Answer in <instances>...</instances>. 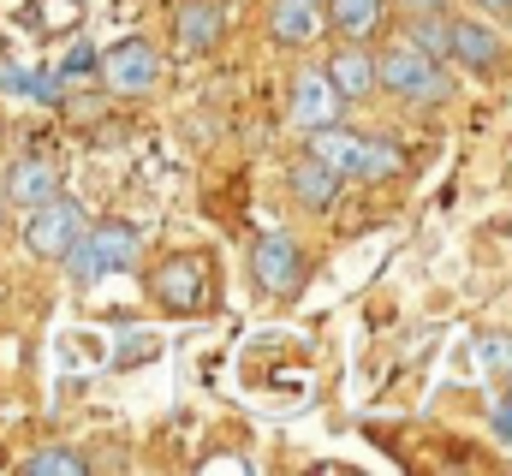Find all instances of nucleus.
Here are the masks:
<instances>
[{"mask_svg":"<svg viewBox=\"0 0 512 476\" xmlns=\"http://www.w3.org/2000/svg\"><path fill=\"white\" fill-rule=\"evenodd\" d=\"M143 286H149V298H155L167 316H203V310L215 304V268H209L203 256H191V250L161 256Z\"/></svg>","mask_w":512,"mask_h":476,"instance_id":"nucleus-2","label":"nucleus"},{"mask_svg":"<svg viewBox=\"0 0 512 476\" xmlns=\"http://www.w3.org/2000/svg\"><path fill=\"white\" fill-rule=\"evenodd\" d=\"M447 54L465 66V72H477V78H495L501 72V36L489 30V24H477V18H447Z\"/></svg>","mask_w":512,"mask_h":476,"instance_id":"nucleus-8","label":"nucleus"},{"mask_svg":"<svg viewBox=\"0 0 512 476\" xmlns=\"http://www.w3.org/2000/svg\"><path fill=\"white\" fill-rule=\"evenodd\" d=\"M471 6H483V12H495V18H512V0H471Z\"/></svg>","mask_w":512,"mask_h":476,"instance_id":"nucleus-25","label":"nucleus"},{"mask_svg":"<svg viewBox=\"0 0 512 476\" xmlns=\"http://www.w3.org/2000/svg\"><path fill=\"white\" fill-rule=\"evenodd\" d=\"M328 30V0H274L268 6V36L280 48H304Z\"/></svg>","mask_w":512,"mask_h":476,"instance_id":"nucleus-11","label":"nucleus"},{"mask_svg":"<svg viewBox=\"0 0 512 476\" xmlns=\"http://www.w3.org/2000/svg\"><path fill=\"white\" fill-rule=\"evenodd\" d=\"M78 18H84L78 0H30V12H24V24H30L36 36H60V30H72Z\"/></svg>","mask_w":512,"mask_h":476,"instance_id":"nucleus-16","label":"nucleus"},{"mask_svg":"<svg viewBox=\"0 0 512 476\" xmlns=\"http://www.w3.org/2000/svg\"><path fill=\"white\" fill-rule=\"evenodd\" d=\"M387 18V0H328V30L340 36V42H364V36H376Z\"/></svg>","mask_w":512,"mask_h":476,"instance_id":"nucleus-14","label":"nucleus"},{"mask_svg":"<svg viewBox=\"0 0 512 476\" xmlns=\"http://www.w3.org/2000/svg\"><path fill=\"white\" fill-rule=\"evenodd\" d=\"M251 274L256 286L268 292V298H298L304 292V280H310V262H304V244H292L286 233H268L251 244Z\"/></svg>","mask_w":512,"mask_h":476,"instance_id":"nucleus-4","label":"nucleus"},{"mask_svg":"<svg viewBox=\"0 0 512 476\" xmlns=\"http://www.w3.org/2000/svg\"><path fill=\"white\" fill-rule=\"evenodd\" d=\"M90 221H84V209L60 191V197H48V203H36L30 209V221H24V244H30V256H42V262H60L78 233H84Z\"/></svg>","mask_w":512,"mask_h":476,"instance_id":"nucleus-5","label":"nucleus"},{"mask_svg":"<svg viewBox=\"0 0 512 476\" xmlns=\"http://www.w3.org/2000/svg\"><path fill=\"white\" fill-rule=\"evenodd\" d=\"M328 84L340 90V102H370L376 96V54L364 42H346L334 60H328Z\"/></svg>","mask_w":512,"mask_h":476,"instance_id":"nucleus-12","label":"nucleus"},{"mask_svg":"<svg viewBox=\"0 0 512 476\" xmlns=\"http://www.w3.org/2000/svg\"><path fill=\"white\" fill-rule=\"evenodd\" d=\"M495 435H501V441H512V399H501V405H495Z\"/></svg>","mask_w":512,"mask_h":476,"instance_id":"nucleus-24","label":"nucleus"},{"mask_svg":"<svg viewBox=\"0 0 512 476\" xmlns=\"http://www.w3.org/2000/svg\"><path fill=\"white\" fill-rule=\"evenodd\" d=\"M483 363H489L495 375H512V340H507V334H495V340H483Z\"/></svg>","mask_w":512,"mask_h":476,"instance_id":"nucleus-22","label":"nucleus"},{"mask_svg":"<svg viewBox=\"0 0 512 476\" xmlns=\"http://www.w3.org/2000/svg\"><path fill=\"white\" fill-rule=\"evenodd\" d=\"M405 167L399 143L393 137H364V155H358V179H393Z\"/></svg>","mask_w":512,"mask_h":476,"instance_id":"nucleus-19","label":"nucleus"},{"mask_svg":"<svg viewBox=\"0 0 512 476\" xmlns=\"http://www.w3.org/2000/svg\"><path fill=\"white\" fill-rule=\"evenodd\" d=\"M84 72H96V42L72 36V42H66V54H60V78H84Z\"/></svg>","mask_w":512,"mask_h":476,"instance_id":"nucleus-21","label":"nucleus"},{"mask_svg":"<svg viewBox=\"0 0 512 476\" xmlns=\"http://www.w3.org/2000/svg\"><path fill=\"white\" fill-rule=\"evenodd\" d=\"M405 12H435V6H447V0H399Z\"/></svg>","mask_w":512,"mask_h":476,"instance_id":"nucleus-26","label":"nucleus"},{"mask_svg":"<svg viewBox=\"0 0 512 476\" xmlns=\"http://www.w3.org/2000/svg\"><path fill=\"white\" fill-rule=\"evenodd\" d=\"M376 90L399 96V102H417V108H441V102H453V78H447V66H441L435 54L411 48V42H393V48L376 54Z\"/></svg>","mask_w":512,"mask_h":476,"instance_id":"nucleus-1","label":"nucleus"},{"mask_svg":"<svg viewBox=\"0 0 512 476\" xmlns=\"http://www.w3.org/2000/svg\"><path fill=\"white\" fill-rule=\"evenodd\" d=\"M286 185H292V197H298V209H334V197H340V173L334 167H322L316 155H298L292 161V173H286Z\"/></svg>","mask_w":512,"mask_h":476,"instance_id":"nucleus-13","label":"nucleus"},{"mask_svg":"<svg viewBox=\"0 0 512 476\" xmlns=\"http://www.w3.org/2000/svg\"><path fill=\"white\" fill-rule=\"evenodd\" d=\"M405 42L441 60V54H447V6H435V12H411V24H405Z\"/></svg>","mask_w":512,"mask_h":476,"instance_id":"nucleus-17","label":"nucleus"},{"mask_svg":"<svg viewBox=\"0 0 512 476\" xmlns=\"http://www.w3.org/2000/svg\"><path fill=\"white\" fill-rule=\"evenodd\" d=\"M346 102L340 90L328 84V72H298L292 78V125L298 131H322V125H340Z\"/></svg>","mask_w":512,"mask_h":476,"instance_id":"nucleus-9","label":"nucleus"},{"mask_svg":"<svg viewBox=\"0 0 512 476\" xmlns=\"http://www.w3.org/2000/svg\"><path fill=\"white\" fill-rule=\"evenodd\" d=\"M0 197H6L12 209H36V203L60 197V167L42 161V155H18V161L6 167V179H0Z\"/></svg>","mask_w":512,"mask_h":476,"instance_id":"nucleus-10","label":"nucleus"},{"mask_svg":"<svg viewBox=\"0 0 512 476\" xmlns=\"http://www.w3.org/2000/svg\"><path fill=\"white\" fill-rule=\"evenodd\" d=\"M72 268V280H102V274H126L137 262V227L126 221H102V227H84L78 244L60 256Z\"/></svg>","mask_w":512,"mask_h":476,"instance_id":"nucleus-3","label":"nucleus"},{"mask_svg":"<svg viewBox=\"0 0 512 476\" xmlns=\"http://www.w3.org/2000/svg\"><path fill=\"white\" fill-rule=\"evenodd\" d=\"M221 36H227V6H221V0H179V12H173V42H179L185 60H203Z\"/></svg>","mask_w":512,"mask_h":476,"instance_id":"nucleus-7","label":"nucleus"},{"mask_svg":"<svg viewBox=\"0 0 512 476\" xmlns=\"http://www.w3.org/2000/svg\"><path fill=\"white\" fill-rule=\"evenodd\" d=\"M96 72H102L120 96H143V90H155V78H161V54H155V42H143V36H120L114 48H96Z\"/></svg>","mask_w":512,"mask_h":476,"instance_id":"nucleus-6","label":"nucleus"},{"mask_svg":"<svg viewBox=\"0 0 512 476\" xmlns=\"http://www.w3.org/2000/svg\"><path fill=\"white\" fill-rule=\"evenodd\" d=\"M155 352H161V346H155L149 334H131V346H120V352H114V363L126 369V363H143V357H155Z\"/></svg>","mask_w":512,"mask_h":476,"instance_id":"nucleus-23","label":"nucleus"},{"mask_svg":"<svg viewBox=\"0 0 512 476\" xmlns=\"http://www.w3.org/2000/svg\"><path fill=\"white\" fill-rule=\"evenodd\" d=\"M18 471H24V476H84V471H90V459H84V453H72V447H42V453H30Z\"/></svg>","mask_w":512,"mask_h":476,"instance_id":"nucleus-18","label":"nucleus"},{"mask_svg":"<svg viewBox=\"0 0 512 476\" xmlns=\"http://www.w3.org/2000/svg\"><path fill=\"white\" fill-rule=\"evenodd\" d=\"M304 155H316L322 167H334V173L346 179V173H358V155H364V137H358V131H340V125H322V131H310V143H304Z\"/></svg>","mask_w":512,"mask_h":476,"instance_id":"nucleus-15","label":"nucleus"},{"mask_svg":"<svg viewBox=\"0 0 512 476\" xmlns=\"http://www.w3.org/2000/svg\"><path fill=\"white\" fill-rule=\"evenodd\" d=\"M0 90L30 96V102H60V78H36V72H18V66H0Z\"/></svg>","mask_w":512,"mask_h":476,"instance_id":"nucleus-20","label":"nucleus"}]
</instances>
